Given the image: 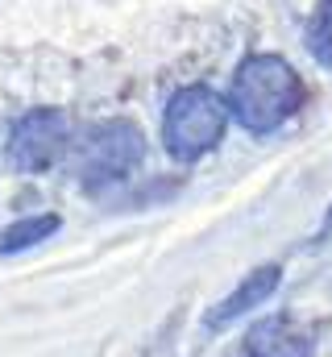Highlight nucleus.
I'll use <instances>...</instances> for the list:
<instances>
[{
  "label": "nucleus",
  "instance_id": "nucleus-1",
  "mask_svg": "<svg viewBox=\"0 0 332 357\" xmlns=\"http://www.w3.org/2000/svg\"><path fill=\"white\" fill-rule=\"evenodd\" d=\"M225 100L233 108V121L246 133L262 137V133H274L278 125H287L299 112L303 79L282 54H249L237 67Z\"/></svg>",
  "mask_w": 332,
  "mask_h": 357
},
{
  "label": "nucleus",
  "instance_id": "nucleus-2",
  "mask_svg": "<svg viewBox=\"0 0 332 357\" xmlns=\"http://www.w3.org/2000/svg\"><path fill=\"white\" fill-rule=\"evenodd\" d=\"M229 100H220L212 88L191 84L179 88L166 100L163 112V146L174 162H199L204 154H212L229 129Z\"/></svg>",
  "mask_w": 332,
  "mask_h": 357
},
{
  "label": "nucleus",
  "instance_id": "nucleus-3",
  "mask_svg": "<svg viewBox=\"0 0 332 357\" xmlns=\"http://www.w3.org/2000/svg\"><path fill=\"white\" fill-rule=\"evenodd\" d=\"M146 158V137L133 121H104L91 125L75 146V162L80 178L87 187H108L116 178H125L137 162Z\"/></svg>",
  "mask_w": 332,
  "mask_h": 357
},
{
  "label": "nucleus",
  "instance_id": "nucleus-4",
  "mask_svg": "<svg viewBox=\"0 0 332 357\" xmlns=\"http://www.w3.org/2000/svg\"><path fill=\"white\" fill-rule=\"evenodd\" d=\"M71 142V121L63 108H29L13 129H8V167L21 171V175H33V171H50L59 162V154L67 150Z\"/></svg>",
  "mask_w": 332,
  "mask_h": 357
},
{
  "label": "nucleus",
  "instance_id": "nucleus-5",
  "mask_svg": "<svg viewBox=\"0 0 332 357\" xmlns=\"http://www.w3.org/2000/svg\"><path fill=\"white\" fill-rule=\"evenodd\" d=\"M246 354L249 357H308L312 354V337L291 316H266L246 333Z\"/></svg>",
  "mask_w": 332,
  "mask_h": 357
},
{
  "label": "nucleus",
  "instance_id": "nucleus-6",
  "mask_svg": "<svg viewBox=\"0 0 332 357\" xmlns=\"http://www.w3.org/2000/svg\"><path fill=\"white\" fill-rule=\"evenodd\" d=\"M278 278H282V270L274 266V262H270V266H257L253 274H246V282H241L237 291H229V295L216 303V312L208 316V324H212V328H220V324H229V320H237V316L253 312L262 299H270V295H274Z\"/></svg>",
  "mask_w": 332,
  "mask_h": 357
},
{
  "label": "nucleus",
  "instance_id": "nucleus-7",
  "mask_svg": "<svg viewBox=\"0 0 332 357\" xmlns=\"http://www.w3.org/2000/svg\"><path fill=\"white\" fill-rule=\"evenodd\" d=\"M59 216L54 212H38V216H25V220H13L4 233H0V258H8V254H21V250H29V245H38V241H46L50 233H59Z\"/></svg>",
  "mask_w": 332,
  "mask_h": 357
},
{
  "label": "nucleus",
  "instance_id": "nucleus-8",
  "mask_svg": "<svg viewBox=\"0 0 332 357\" xmlns=\"http://www.w3.org/2000/svg\"><path fill=\"white\" fill-rule=\"evenodd\" d=\"M308 50L320 67H332V0H320L308 17Z\"/></svg>",
  "mask_w": 332,
  "mask_h": 357
}]
</instances>
